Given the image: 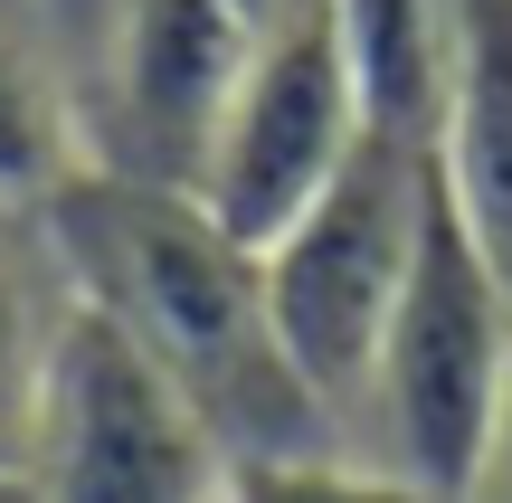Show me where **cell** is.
Segmentation results:
<instances>
[{
	"instance_id": "4",
	"label": "cell",
	"mask_w": 512,
	"mask_h": 503,
	"mask_svg": "<svg viewBox=\"0 0 512 503\" xmlns=\"http://www.w3.org/2000/svg\"><path fill=\"white\" fill-rule=\"evenodd\" d=\"M228 447L190 390L95 304H76L48 352L19 447L29 503H219Z\"/></svg>"
},
{
	"instance_id": "2",
	"label": "cell",
	"mask_w": 512,
	"mask_h": 503,
	"mask_svg": "<svg viewBox=\"0 0 512 503\" xmlns=\"http://www.w3.org/2000/svg\"><path fill=\"white\" fill-rule=\"evenodd\" d=\"M503 418H512V285L437 171L418 266H408L389 342L370 361L361 428L380 437V466H399L408 485H427L437 503H475Z\"/></svg>"
},
{
	"instance_id": "5",
	"label": "cell",
	"mask_w": 512,
	"mask_h": 503,
	"mask_svg": "<svg viewBox=\"0 0 512 503\" xmlns=\"http://www.w3.org/2000/svg\"><path fill=\"white\" fill-rule=\"evenodd\" d=\"M370 114L361 86H351V48L332 0H294L285 19L247 38V67L219 105V133L200 152V209L228 228V238L266 247L323 200V181L361 152Z\"/></svg>"
},
{
	"instance_id": "3",
	"label": "cell",
	"mask_w": 512,
	"mask_h": 503,
	"mask_svg": "<svg viewBox=\"0 0 512 503\" xmlns=\"http://www.w3.org/2000/svg\"><path fill=\"white\" fill-rule=\"evenodd\" d=\"M427 200H437V152L399 143V133H361V152L323 181V200L285 238L256 247L275 342H285V361L304 371V390L332 409L342 437L361 428L370 361H380L399 285L418 266Z\"/></svg>"
},
{
	"instance_id": "1",
	"label": "cell",
	"mask_w": 512,
	"mask_h": 503,
	"mask_svg": "<svg viewBox=\"0 0 512 503\" xmlns=\"http://www.w3.org/2000/svg\"><path fill=\"white\" fill-rule=\"evenodd\" d=\"M48 238L67 257L76 304L124 323L152 361L190 390V409L219 428L228 466L238 456H304L351 447L332 409L304 390L266 314V266L247 238H228L200 209V190L133 181V171L86 162L48 200Z\"/></svg>"
},
{
	"instance_id": "13",
	"label": "cell",
	"mask_w": 512,
	"mask_h": 503,
	"mask_svg": "<svg viewBox=\"0 0 512 503\" xmlns=\"http://www.w3.org/2000/svg\"><path fill=\"white\" fill-rule=\"evenodd\" d=\"M228 10H238V19H247V29H266V19H285V10H294V0H228Z\"/></svg>"
},
{
	"instance_id": "10",
	"label": "cell",
	"mask_w": 512,
	"mask_h": 503,
	"mask_svg": "<svg viewBox=\"0 0 512 503\" xmlns=\"http://www.w3.org/2000/svg\"><path fill=\"white\" fill-rule=\"evenodd\" d=\"M86 171V124H76L67 67L29 38V19L0 0V200L48 209Z\"/></svg>"
},
{
	"instance_id": "6",
	"label": "cell",
	"mask_w": 512,
	"mask_h": 503,
	"mask_svg": "<svg viewBox=\"0 0 512 503\" xmlns=\"http://www.w3.org/2000/svg\"><path fill=\"white\" fill-rule=\"evenodd\" d=\"M247 19L228 0H95L76 38V124L86 162L133 181H200V152L219 133V105L247 67Z\"/></svg>"
},
{
	"instance_id": "7",
	"label": "cell",
	"mask_w": 512,
	"mask_h": 503,
	"mask_svg": "<svg viewBox=\"0 0 512 503\" xmlns=\"http://www.w3.org/2000/svg\"><path fill=\"white\" fill-rule=\"evenodd\" d=\"M437 171L465 228L512 285V0H446V114Z\"/></svg>"
},
{
	"instance_id": "8",
	"label": "cell",
	"mask_w": 512,
	"mask_h": 503,
	"mask_svg": "<svg viewBox=\"0 0 512 503\" xmlns=\"http://www.w3.org/2000/svg\"><path fill=\"white\" fill-rule=\"evenodd\" d=\"M67 314H76V285L48 238V209L0 200V475H19L29 409H38V380H48Z\"/></svg>"
},
{
	"instance_id": "14",
	"label": "cell",
	"mask_w": 512,
	"mask_h": 503,
	"mask_svg": "<svg viewBox=\"0 0 512 503\" xmlns=\"http://www.w3.org/2000/svg\"><path fill=\"white\" fill-rule=\"evenodd\" d=\"M0 503H29V494H19V475H0Z\"/></svg>"
},
{
	"instance_id": "12",
	"label": "cell",
	"mask_w": 512,
	"mask_h": 503,
	"mask_svg": "<svg viewBox=\"0 0 512 503\" xmlns=\"http://www.w3.org/2000/svg\"><path fill=\"white\" fill-rule=\"evenodd\" d=\"M475 503H512V418H503V437H494V466H484Z\"/></svg>"
},
{
	"instance_id": "11",
	"label": "cell",
	"mask_w": 512,
	"mask_h": 503,
	"mask_svg": "<svg viewBox=\"0 0 512 503\" xmlns=\"http://www.w3.org/2000/svg\"><path fill=\"white\" fill-rule=\"evenodd\" d=\"M219 503H437L427 485H408L399 466L351 447H304V456H238Z\"/></svg>"
},
{
	"instance_id": "9",
	"label": "cell",
	"mask_w": 512,
	"mask_h": 503,
	"mask_svg": "<svg viewBox=\"0 0 512 503\" xmlns=\"http://www.w3.org/2000/svg\"><path fill=\"white\" fill-rule=\"evenodd\" d=\"M351 48V86H361L370 133L437 152L446 114V0H332Z\"/></svg>"
}]
</instances>
